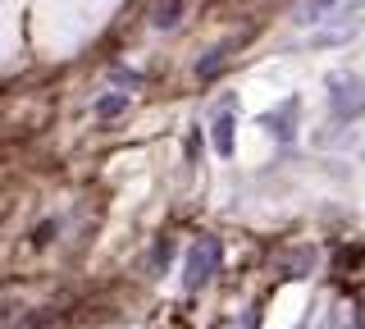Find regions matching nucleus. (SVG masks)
Wrapping results in <instances>:
<instances>
[{
    "mask_svg": "<svg viewBox=\"0 0 365 329\" xmlns=\"http://www.w3.org/2000/svg\"><path fill=\"white\" fill-rule=\"evenodd\" d=\"M220 260H224V243L215 233H201L197 243L187 247V265H182V283L187 288H201L210 275H220Z\"/></svg>",
    "mask_w": 365,
    "mask_h": 329,
    "instance_id": "nucleus-1",
    "label": "nucleus"
},
{
    "mask_svg": "<svg viewBox=\"0 0 365 329\" xmlns=\"http://www.w3.org/2000/svg\"><path fill=\"white\" fill-rule=\"evenodd\" d=\"M329 110L338 119H356L365 110V83L356 74H334L329 78Z\"/></svg>",
    "mask_w": 365,
    "mask_h": 329,
    "instance_id": "nucleus-2",
    "label": "nucleus"
},
{
    "mask_svg": "<svg viewBox=\"0 0 365 329\" xmlns=\"http://www.w3.org/2000/svg\"><path fill=\"white\" fill-rule=\"evenodd\" d=\"M210 138H215V151H220V156H233V110H220V115H215V133H210Z\"/></svg>",
    "mask_w": 365,
    "mask_h": 329,
    "instance_id": "nucleus-3",
    "label": "nucleus"
},
{
    "mask_svg": "<svg viewBox=\"0 0 365 329\" xmlns=\"http://www.w3.org/2000/svg\"><path fill=\"white\" fill-rule=\"evenodd\" d=\"M224 60H228V46H220V51H205V60L197 64V74H201V78H210L215 69H224Z\"/></svg>",
    "mask_w": 365,
    "mask_h": 329,
    "instance_id": "nucleus-4",
    "label": "nucleus"
},
{
    "mask_svg": "<svg viewBox=\"0 0 365 329\" xmlns=\"http://www.w3.org/2000/svg\"><path fill=\"white\" fill-rule=\"evenodd\" d=\"M334 5H338V0H311V5L302 9V24H315V19H319V14H329Z\"/></svg>",
    "mask_w": 365,
    "mask_h": 329,
    "instance_id": "nucleus-5",
    "label": "nucleus"
},
{
    "mask_svg": "<svg viewBox=\"0 0 365 329\" xmlns=\"http://www.w3.org/2000/svg\"><path fill=\"white\" fill-rule=\"evenodd\" d=\"M101 115H106V119H114V115H123V110H128V101H123V96H101Z\"/></svg>",
    "mask_w": 365,
    "mask_h": 329,
    "instance_id": "nucleus-6",
    "label": "nucleus"
},
{
    "mask_svg": "<svg viewBox=\"0 0 365 329\" xmlns=\"http://www.w3.org/2000/svg\"><path fill=\"white\" fill-rule=\"evenodd\" d=\"M178 9H182V0H169V5H160V14H155V24H160V28H174V19H178Z\"/></svg>",
    "mask_w": 365,
    "mask_h": 329,
    "instance_id": "nucleus-7",
    "label": "nucleus"
}]
</instances>
